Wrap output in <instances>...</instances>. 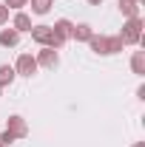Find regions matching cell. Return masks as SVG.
<instances>
[{"label": "cell", "instance_id": "obj_5", "mask_svg": "<svg viewBox=\"0 0 145 147\" xmlns=\"http://www.w3.org/2000/svg\"><path fill=\"white\" fill-rule=\"evenodd\" d=\"M37 71V62L31 54H20L17 57V65H14V74H23V76H31Z\"/></svg>", "mask_w": 145, "mask_h": 147}, {"label": "cell", "instance_id": "obj_13", "mask_svg": "<svg viewBox=\"0 0 145 147\" xmlns=\"http://www.w3.org/2000/svg\"><path fill=\"white\" fill-rule=\"evenodd\" d=\"M12 82H14V68L12 65H0V88L12 85Z\"/></svg>", "mask_w": 145, "mask_h": 147}, {"label": "cell", "instance_id": "obj_6", "mask_svg": "<svg viewBox=\"0 0 145 147\" xmlns=\"http://www.w3.org/2000/svg\"><path fill=\"white\" fill-rule=\"evenodd\" d=\"M37 65H43V68H54L57 62H60V57H57V51L54 48H43L40 54H37V59H34Z\"/></svg>", "mask_w": 145, "mask_h": 147}, {"label": "cell", "instance_id": "obj_3", "mask_svg": "<svg viewBox=\"0 0 145 147\" xmlns=\"http://www.w3.org/2000/svg\"><path fill=\"white\" fill-rule=\"evenodd\" d=\"M140 37H142V20L140 17H128V23L122 26V34H120L122 45H137Z\"/></svg>", "mask_w": 145, "mask_h": 147}, {"label": "cell", "instance_id": "obj_15", "mask_svg": "<svg viewBox=\"0 0 145 147\" xmlns=\"http://www.w3.org/2000/svg\"><path fill=\"white\" fill-rule=\"evenodd\" d=\"M0 144L3 147H9V144H14V136L9 133V130H3V136H0Z\"/></svg>", "mask_w": 145, "mask_h": 147}, {"label": "cell", "instance_id": "obj_17", "mask_svg": "<svg viewBox=\"0 0 145 147\" xmlns=\"http://www.w3.org/2000/svg\"><path fill=\"white\" fill-rule=\"evenodd\" d=\"M6 20H9V9H6V6H3V3H0V26H3V23H6Z\"/></svg>", "mask_w": 145, "mask_h": 147}, {"label": "cell", "instance_id": "obj_16", "mask_svg": "<svg viewBox=\"0 0 145 147\" xmlns=\"http://www.w3.org/2000/svg\"><path fill=\"white\" fill-rule=\"evenodd\" d=\"M26 3H29V0H6L3 6H6V9H23Z\"/></svg>", "mask_w": 145, "mask_h": 147}, {"label": "cell", "instance_id": "obj_4", "mask_svg": "<svg viewBox=\"0 0 145 147\" xmlns=\"http://www.w3.org/2000/svg\"><path fill=\"white\" fill-rule=\"evenodd\" d=\"M6 130H9L14 139H23V136H29V125H26V119H23V116H9V122H6Z\"/></svg>", "mask_w": 145, "mask_h": 147}, {"label": "cell", "instance_id": "obj_20", "mask_svg": "<svg viewBox=\"0 0 145 147\" xmlns=\"http://www.w3.org/2000/svg\"><path fill=\"white\" fill-rule=\"evenodd\" d=\"M137 3H142V0H137Z\"/></svg>", "mask_w": 145, "mask_h": 147}, {"label": "cell", "instance_id": "obj_12", "mask_svg": "<svg viewBox=\"0 0 145 147\" xmlns=\"http://www.w3.org/2000/svg\"><path fill=\"white\" fill-rule=\"evenodd\" d=\"M131 68H134V74H140V76L145 74V51H134V57H131Z\"/></svg>", "mask_w": 145, "mask_h": 147}, {"label": "cell", "instance_id": "obj_9", "mask_svg": "<svg viewBox=\"0 0 145 147\" xmlns=\"http://www.w3.org/2000/svg\"><path fill=\"white\" fill-rule=\"evenodd\" d=\"M51 28H54V34H57V37L68 40V37H71V28H74V23H71V20H57V23L51 26Z\"/></svg>", "mask_w": 145, "mask_h": 147}, {"label": "cell", "instance_id": "obj_8", "mask_svg": "<svg viewBox=\"0 0 145 147\" xmlns=\"http://www.w3.org/2000/svg\"><path fill=\"white\" fill-rule=\"evenodd\" d=\"M91 34H94V31H91L88 23H80V26H74V28H71V37L77 40V42H88Z\"/></svg>", "mask_w": 145, "mask_h": 147}, {"label": "cell", "instance_id": "obj_18", "mask_svg": "<svg viewBox=\"0 0 145 147\" xmlns=\"http://www.w3.org/2000/svg\"><path fill=\"white\" fill-rule=\"evenodd\" d=\"M88 3H91V6H100V3H103V0H88Z\"/></svg>", "mask_w": 145, "mask_h": 147}, {"label": "cell", "instance_id": "obj_1", "mask_svg": "<svg viewBox=\"0 0 145 147\" xmlns=\"http://www.w3.org/2000/svg\"><path fill=\"white\" fill-rule=\"evenodd\" d=\"M31 40L40 42V45H46V48H63V37L54 34V28L51 26H31Z\"/></svg>", "mask_w": 145, "mask_h": 147}, {"label": "cell", "instance_id": "obj_11", "mask_svg": "<svg viewBox=\"0 0 145 147\" xmlns=\"http://www.w3.org/2000/svg\"><path fill=\"white\" fill-rule=\"evenodd\" d=\"M14 31H31V17L23 14V11H17L14 14Z\"/></svg>", "mask_w": 145, "mask_h": 147}, {"label": "cell", "instance_id": "obj_21", "mask_svg": "<svg viewBox=\"0 0 145 147\" xmlns=\"http://www.w3.org/2000/svg\"><path fill=\"white\" fill-rule=\"evenodd\" d=\"M0 91H3V88H0Z\"/></svg>", "mask_w": 145, "mask_h": 147}, {"label": "cell", "instance_id": "obj_7", "mask_svg": "<svg viewBox=\"0 0 145 147\" xmlns=\"http://www.w3.org/2000/svg\"><path fill=\"white\" fill-rule=\"evenodd\" d=\"M17 42H20V31H14V28H3V31H0V45L14 48Z\"/></svg>", "mask_w": 145, "mask_h": 147}, {"label": "cell", "instance_id": "obj_19", "mask_svg": "<svg viewBox=\"0 0 145 147\" xmlns=\"http://www.w3.org/2000/svg\"><path fill=\"white\" fill-rule=\"evenodd\" d=\"M134 147H145V144H142V142H137V144H134Z\"/></svg>", "mask_w": 145, "mask_h": 147}, {"label": "cell", "instance_id": "obj_22", "mask_svg": "<svg viewBox=\"0 0 145 147\" xmlns=\"http://www.w3.org/2000/svg\"><path fill=\"white\" fill-rule=\"evenodd\" d=\"M0 147H3V144H0Z\"/></svg>", "mask_w": 145, "mask_h": 147}, {"label": "cell", "instance_id": "obj_14", "mask_svg": "<svg viewBox=\"0 0 145 147\" xmlns=\"http://www.w3.org/2000/svg\"><path fill=\"white\" fill-rule=\"evenodd\" d=\"M51 9V0H31V11L34 14H49Z\"/></svg>", "mask_w": 145, "mask_h": 147}, {"label": "cell", "instance_id": "obj_10", "mask_svg": "<svg viewBox=\"0 0 145 147\" xmlns=\"http://www.w3.org/2000/svg\"><path fill=\"white\" fill-rule=\"evenodd\" d=\"M120 11H122L125 17H140V6H137V0H120Z\"/></svg>", "mask_w": 145, "mask_h": 147}, {"label": "cell", "instance_id": "obj_2", "mask_svg": "<svg viewBox=\"0 0 145 147\" xmlns=\"http://www.w3.org/2000/svg\"><path fill=\"white\" fill-rule=\"evenodd\" d=\"M88 45H91L94 54H117V51H122V40L120 37H97V34H91Z\"/></svg>", "mask_w": 145, "mask_h": 147}]
</instances>
